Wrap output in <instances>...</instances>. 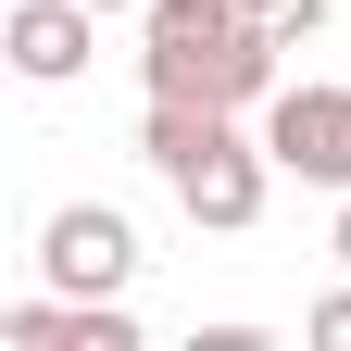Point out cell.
<instances>
[{
  "label": "cell",
  "instance_id": "6da1fadb",
  "mask_svg": "<svg viewBox=\"0 0 351 351\" xmlns=\"http://www.w3.org/2000/svg\"><path fill=\"white\" fill-rule=\"evenodd\" d=\"M138 151H151V163L176 176V201H189V226L239 239L251 213H263V163H276V151H251V138H239V113H213V101H151Z\"/></svg>",
  "mask_w": 351,
  "mask_h": 351
},
{
  "label": "cell",
  "instance_id": "7a4b0ae2",
  "mask_svg": "<svg viewBox=\"0 0 351 351\" xmlns=\"http://www.w3.org/2000/svg\"><path fill=\"white\" fill-rule=\"evenodd\" d=\"M138 63H151V101H213V113L276 101V38H263V25L213 38V51H138Z\"/></svg>",
  "mask_w": 351,
  "mask_h": 351
},
{
  "label": "cell",
  "instance_id": "3957f363",
  "mask_svg": "<svg viewBox=\"0 0 351 351\" xmlns=\"http://www.w3.org/2000/svg\"><path fill=\"white\" fill-rule=\"evenodd\" d=\"M38 276H51L63 301H113L125 276H138V239H125V213H101V201H63L51 226H38Z\"/></svg>",
  "mask_w": 351,
  "mask_h": 351
},
{
  "label": "cell",
  "instance_id": "277c9868",
  "mask_svg": "<svg viewBox=\"0 0 351 351\" xmlns=\"http://www.w3.org/2000/svg\"><path fill=\"white\" fill-rule=\"evenodd\" d=\"M263 151L301 189H351V88H276L263 101Z\"/></svg>",
  "mask_w": 351,
  "mask_h": 351
},
{
  "label": "cell",
  "instance_id": "5b68a950",
  "mask_svg": "<svg viewBox=\"0 0 351 351\" xmlns=\"http://www.w3.org/2000/svg\"><path fill=\"white\" fill-rule=\"evenodd\" d=\"M88 38H101V13H88V0H13V25H0V51H13V75L63 88V75L88 63Z\"/></svg>",
  "mask_w": 351,
  "mask_h": 351
},
{
  "label": "cell",
  "instance_id": "8992f818",
  "mask_svg": "<svg viewBox=\"0 0 351 351\" xmlns=\"http://www.w3.org/2000/svg\"><path fill=\"white\" fill-rule=\"evenodd\" d=\"M239 25H251V0H138V51H213Z\"/></svg>",
  "mask_w": 351,
  "mask_h": 351
},
{
  "label": "cell",
  "instance_id": "52a82bcc",
  "mask_svg": "<svg viewBox=\"0 0 351 351\" xmlns=\"http://www.w3.org/2000/svg\"><path fill=\"white\" fill-rule=\"evenodd\" d=\"M251 25L289 51V38H314V25H326V0H251Z\"/></svg>",
  "mask_w": 351,
  "mask_h": 351
},
{
  "label": "cell",
  "instance_id": "ba28073f",
  "mask_svg": "<svg viewBox=\"0 0 351 351\" xmlns=\"http://www.w3.org/2000/svg\"><path fill=\"white\" fill-rule=\"evenodd\" d=\"M301 326H314V351H351V289H326V301H314Z\"/></svg>",
  "mask_w": 351,
  "mask_h": 351
},
{
  "label": "cell",
  "instance_id": "9c48e42d",
  "mask_svg": "<svg viewBox=\"0 0 351 351\" xmlns=\"http://www.w3.org/2000/svg\"><path fill=\"white\" fill-rule=\"evenodd\" d=\"M339 263H351V189H339Z\"/></svg>",
  "mask_w": 351,
  "mask_h": 351
},
{
  "label": "cell",
  "instance_id": "30bf717a",
  "mask_svg": "<svg viewBox=\"0 0 351 351\" xmlns=\"http://www.w3.org/2000/svg\"><path fill=\"white\" fill-rule=\"evenodd\" d=\"M88 13H138V0H88Z\"/></svg>",
  "mask_w": 351,
  "mask_h": 351
}]
</instances>
